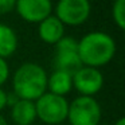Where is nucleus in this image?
I'll use <instances>...</instances> for the list:
<instances>
[{"label":"nucleus","mask_w":125,"mask_h":125,"mask_svg":"<svg viewBox=\"0 0 125 125\" xmlns=\"http://www.w3.org/2000/svg\"><path fill=\"white\" fill-rule=\"evenodd\" d=\"M116 54V42L109 34L93 31L78 42V57L81 63L89 67H100L112 61Z\"/></svg>","instance_id":"f257e3e1"},{"label":"nucleus","mask_w":125,"mask_h":125,"mask_svg":"<svg viewBox=\"0 0 125 125\" xmlns=\"http://www.w3.org/2000/svg\"><path fill=\"white\" fill-rule=\"evenodd\" d=\"M47 75L46 70L41 65L34 62L23 63L14 74L12 89L14 94L19 100L36 101L47 90Z\"/></svg>","instance_id":"f03ea898"},{"label":"nucleus","mask_w":125,"mask_h":125,"mask_svg":"<svg viewBox=\"0 0 125 125\" xmlns=\"http://www.w3.org/2000/svg\"><path fill=\"white\" fill-rule=\"evenodd\" d=\"M36 117L49 125H59L67 118L69 102L65 97L46 92L35 101Z\"/></svg>","instance_id":"7ed1b4c3"},{"label":"nucleus","mask_w":125,"mask_h":125,"mask_svg":"<svg viewBox=\"0 0 125 125\" xmlns=\"http://www.w3.org/2000/svg\"><path fill=\"white\" fill-rule=\"evenodd\" d=\"M101 116V106L93 97L79 95L69 104L67 120L70 125H98Z\"/></svg>","instance_id":"20e7f679"},{"label":"nucleus","mask_w":125,"mask_h":125,"mask_svg":"<svg viewBox=\"0 0 125 125\" xmlns=\"http://www.w3.org/2000/svg\"><path fill=\"white\" fill-rule=\"evenodd\" d=\"M89 15V0H58L55 6V16L63 26H79L86 22Z\"/></svg>","instance_id":"39448f33"},{"label":"nucleus","mask_w":125,"mask_h":125,"mask_svg":"<svg viewBox=\"0 0 125 125\" xmlns=\"http://www.w3.org/2000/svg\"><path fill=\"white\" fill-rule=\"evenodd\" d=\"M73 86L85 97H93L104 86V75L98 69L82 66L73 74Z\"/></svg>","instance_id":"423d86ee"},{"label":"nucleus","mask_w":125,"mask_h":125,"mask_svg":"<svg viewBox=\"0 0 125 125\" xmlns=\"http://www.w3.org/2000/svg\"><path fill=\"white\" fill-rule=\"evenodd\" d=\"M15 8L23 20L30 23H41L51 15V0H16Z\"/></svg>","instance_id":"0eeeda50"},{"label":"nucleus","mask_w":125,"mask_h":125,"mask_svg":"<svg viewBox=\"0 0 125 125\" xmlns=\"http://www.w3.org/2000/svg\"><path fill=\"white\" fill-rule=\"evenodd\" d=\"M39 38L49 44H55L63 38L65 34V26L62 24L59 19L55 15H50L46 19H43L39 23L38 27Z\"/></svg>","instance_id":"6e6552de"},{"label":"nucleus","mask_w":125,"mask_h":125,"mask_svg":"<svg viewBox=\"0 0 125 125\" xmlns=\"http://www.w3.org/2000/svg\"><path fill=\"white\" fill-rule=\"evenodd\" d=\"M11 118L16 125H32L36 118L35 104L27 100H18L12 105Z\"/></svg>","instance_id":"1a4fd4ad"},{"label":"nucleus","mask_w":125,"mask_h":125,"mask_svg":"<svg viewBox=\"0 0 125 125\" xmlns=\"http://www.w3.org/2000/svg\"><path fill=\"white\" fill-rule=\"evenodd\" d=\"M71 87H73V75L65 71L54 70L47 78V89L50 90L49 93L65 97L71 90Z\"/></svg>","instance_id":"9d476101"},{"label":"nucleus","mask_w":125,"mask_h":125,"mask_svg":"<svg viewBox=\"0 0 125 125\" xmlns=\"http://www.w3.org/2000/svg\"><path fill=\"white\" fill-rule=\"evenodd\" d=\"M54 66L55 70L65 71V73L73 75L75 71H78L82 67L78 51H55Z\"/></svg>","instance_id":"9b49d317"},{"label":"nucleus","mask_w":125,"mask_h":125,"mask_svg":"<svg viewBox=\"0 0 125 125\" xmlns=\"http://www.w3.org/2000/svg\"><path fill=\"white\" fill-rule=\"evenodd\" d=\"M18 49L16 32L10 26L0 23V58H8Z\"/></svg>","instance_id":"f8f14e48"},{"label":"nucleus","mask_w":125,"mask_h":125,"mask_svg":"<svg viewBox=\"0 0 125 125\" xmlns=\"http://www.w3.org/2000/svg\"><path fill=\"white\" fill-rule=\"evenodd\" d=\"M113 20L121 30L125 28V0H114L112 7Z\"/></svg>","instance_id":"ddd939ff"},{"label":"nucleus","mask_w":125,"mask_h":125,"mask_svg":"<svg viewBox=\"0 0 125 125\" xmlns=\"http://www.w3.org/2000/svg\"><path fill=\"white\" fill-rule=\"evenodd\" d=\"M55 51H78V42L71 36H63L55 43Z\"/></svg>","instance_id":"4468645a"},{"label":"nucleus","mask_w":125,"mask_h":125,"mask_svg":"<svg viewBox=\"0 0 125 125\" xmlns=\"http://www.w3.org/2000/svg\"><path fill=\"white\" fill-rule=\"evenodd\" d=\"M8 75H10L8 63L4 58H0V85H3L8 79Z\"/></svg>","instance_id":"2eb2a0df"},{"label":"nucleus","mask_w":125,"mask_h":125,"mask_svg":"<svg viewBox=\"0 0 125 125\" xmlns=\"http://www.w3.org/2000/svg\"><path fill=\"white\" fill-rule=\"evenodd\" d=\"M16 0H0V15L11 12L15 8Z\"/></svg>","instance_id":"dca6fc26"},{"label":"nucleus","mask_w":125,"mask_h":125,"mask_svg":"<svg viewBox=\"0 0 125 125\" xmlns=\"http://www.w3.org/2000/svg\"><path fill=\"white\" fill-rule=\"evenodd\" d=\"M7 106V93L0 87V110H3Z\"/></svg>","instance_id":"f3484780"},{"label":"nucleus","mask_w":125,"mask_h":125,"mask_svg":"<svg viewBox=\"0 0 125 125\" xmlns=\"http://www.w3.org/2000/svg\"><path fill=\"white\" fill-rule=\"evenodd\" d=\"M114 125H125V118H124V117H121V118H118L116 122H114Z\"/></svg>","instance_id":"a211bd4d"},{"label":"nucleus","mask_w":125,"mask_h":125,"mask_svg":"<svg viewBox=\"0 0 125 125\" xmlns=\"http://www.w3.org/2000/svg\"><path fill=\"white\" fill-rule=\"evenodd\" d=\"M0 125H8V124H7V121L4 120V117L1 116V114H0Z\"/></svg>","instance_id":"6ab92c4d"}]
</instances>
